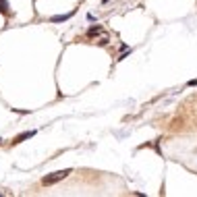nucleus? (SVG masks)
<instances>
[{
	"label": "nucleus",
	"mask_w": 197,
	"mask_h": 197,
	"mask_svg": "<svg viewBox=\"0 0 197 197\" xmlns=\"http://www.w3.org/2000/svg\"><path fill=\"white\" fill-rule=\"evenodd\" d=\"M71 172H73L71 168H67V170H58V172H52L50 177H44V178H42V185H46V187H48V185H54V183H58V181H62V178H67Z\"/></svg>",
	"instance_id": "1"
},
{
	"label": "nucleus",
	"mask_w": 197,
	"mask_h": 197,
	"mask_svg": "<svg viewBox=\"0 0 197 197\" xmlns=\"http://www.w3.org/2000/svg\"><path fill=\"white\" fill-rule=\"evenodd\" d=\"M73 15H75V11H71V13H67V15H54V17H50V23H62V21H68Z\"/></svg>",
	"instance_id": "2"
},
{
	"label": "nucleus",
	"mask_w": 197,
	"mask_h": 197,
	"mask_svg": "<svg viewBox=\"0 0 197 197\" xmlns=\"http://www.w3.org/2000/svg\"><path fill=\"white\" fill-rule=\"evenodd\" d=\"M33 135H35V129H33V131H25V133H21V135L15 137L13 143H21V141H25V139H31Z\"/></svg>",
	"instance_id": "3"
},
{
	"label": "nucleus",
	"mask_w": 197,
	"mask_h": 197,
	"mask_svg": "<svg viewBox=\"0 0 197 197\" xmlns=\"http://www.w3.org/2000/svg\"><path fill=\"white\" fill-rule=\"evenodd\" d=\"M0 13L8 15V0H0Z\"/></svg>",
	"instance_id": "4"
},
{
	"label": "nucleus",
	"mask_w": 197,
	"mask_h": 197,
	"mask_svg": "<svg viewBox=\"0 0 197 197\" xmlns=\"http://www.w3.org/2000/svg\"><path fill=\"white\" fill-rule=\"evenodd\" d=\"M100 31H102V27H100V25H95V27H91V29H89L87 33H89V35H95V33H100Z\"/></svg>",
	"instance_id": "5"
},
{
	"label": "nucleus",
	"mask_w": 197,
	"mask_h": 197,
	"mask_svg": "<svg viewBox=\"0 0 197 197\" xmlns=\"http://www.w3.org/2000/svg\"><path fill=\"white\" fill-rule=\"evenodd\" d=\"M0 143H2V139H0Z\"/></svg>",
	"instance_id": "6"
}]
</instances>
